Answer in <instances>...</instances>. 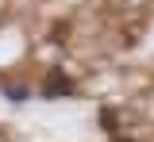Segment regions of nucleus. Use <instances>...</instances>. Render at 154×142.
I'll return each mask as SVG.
<instances>
[{
	"label": "nucleus",
	"mask_w": 154,
	"mask_h": 142,
	"mask_svg": "<svg viewBox=\"0 0 154 142\" xmlns=\"http://www.w3.org/2000/svg\"><path fill=\"white\" fill-rule=\"evenodd\" d=\"M69 96H73V81L62 69H50L42 81V100H69Z\"/></svg>",
	"instance_id": "1"
},
{
	"label": "nucleus",
	"mask_w": 154,
	"mask_h": 142,
	"mask_svg": "<svg viewBox=\"0 0 154 142\" xmlns=\"http://www.w3.org/2000/svg\"><path fill=\"white\" fill-rule=\"evenodd\" d=\"M0 92H4L12 104H23L27 96H31V88H27V84H12V81H4V84H0Z\"/></svg>",
	"instance_id": "2"
},
{
	"label": "nucleus",
	"mask_w": 154,
	"mask_h": 142,
	"mask_svg": "<svg viewBox=\"0 0 154 142\" xmlns=\"http://www.w3.org/2000/svg\"><path fill=\"white\" fill-rule=\"evenodd\" d=\"M100 119H104V131H116V115H112V111H104Z\"/></svg>",
	"instance_id": "3"
}]
</instances>
